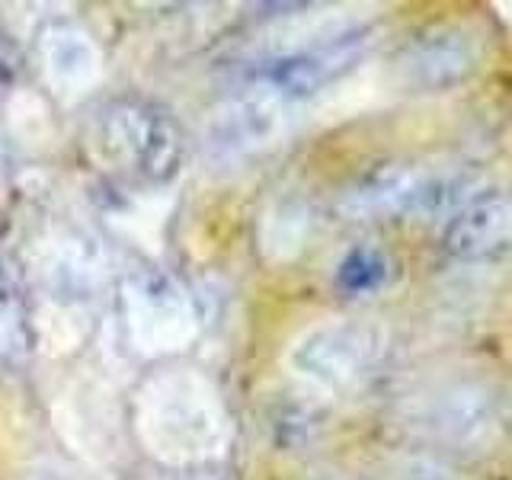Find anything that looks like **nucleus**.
<instances>
[{
  "label": "nucleus",
  "mask_w": 512,
  "mask_h": 480,
  "mask_svg": "<svg viewBox=\"0 0 512 480\" xmlns=\"http://www.w3.org/2000/svg\"><path fill=\"white\" fill-rule=\"evenodd\" d=\"M420 176V170L407 164H378L365 170L356 183L346 186V192L340 196V212L359 221L381 215H404Z\"/></svg>",
  "instance_id": "obj_7"
},
{
  "label": "nucleus",
  "mask_w": 512,
  "mask_h": 480,
  "mask_svg": "<svg viewBox=\"0 0 512 480\" xmlns=\"http://www.w3.org/2000/svg\"><path fill=\"white\" fill-rule=\"evenodd\" d=\"M48 68L58 74V80L80 77L84 68H90V45L80 32H55L48 42Z\"/></svg>",
  "instance_id": "obj_10"
},
{
  "label": "nucleus",
  "mask_w": 512,
  "mask_h": 480,
  "mask_svg": "<svg viewBox=\"0 0 512 480\" xmlns=\"http://www.w3.org/2000/svg\"><path fill=\"white\" fill-rule=\"evenodd\" d=\"M474 196H477L474 180L468 173H455V170L423 173L420 183H416V189H413V199H410L404 215L416 218V221L455 218Z\"/></svg>",
  "instance_id": "obj_9"
},
{
  "label": "nucleus",
  "mask_w": 512,
  "mask_h": 480,
  "mask_svg": "<svg viewBox=\"0 0 512 480\" xmlns=\"http://www.w3.org/2000/svg\"><path fill=\"white\" fill-rule=\"evenodd\" d=\"M397 480H455V474L436 458H407L397 464Z\"/></svg>",
  "instance_id": "obj_11"
},
{
  "label": "nucleus",
  "mask_w": 512,
  "mask_h": 480,
  "mask_svg": "<svg viewBox=\"0 0 512 480\" xmlns=\"http://www.w3.org/2000/svg\"><path fill=\"white\" fill-rule=\"evenodd\" d=\"M372 45V29L359 26V29H346L340 36H330L327 42H317L292 52L279 61H272L263 84L272 96H279L282 103H295V100H308V96L327 90L336 84L343 74H349L362 55Z\"/></svg>",
  "instance_id": "obj_3"
},
{
  "label": "nucleus",
  "mask_w": 512,
  "mask_h": 480,
  "mask_svg": "<svg viewBox=\"0 0 512 480\" xmlns=\"http://www.w3.org/2000/svg\"><path fill=\"white\" fill-rule=\"evenodd\" d=\"M397 282V263L381 244H359L336 263L333 288L346 301H375Z\"/></svg>",
  "instance_id": "obj_8"
},
{
  "label": "nucleus",
  "mask_w": 512,
  "mask_h": 480,
  "mask_svg": "<svg viewBox=\"0 0 512 480\" xmlns=\"http://www.w3.org/2000/svg\"><path fill=\"white\" fill-rule=\"evenodd\" d=\"M381 356V330L340 320V324H324L304 333L292 349V365L320 388L352 391L375 372Z\"/></svg>",
  "instance_id": "obj_1"
},
{
  "label": "nucleus",
  "mask_w": 512,
  "mask_h": 480,
  "mask_svg": "<svg viewBox=\"0 0 512 480\" xmlns=\"http://www.w3.org/2000/svg\"><path fill=\"white\" fill-rule=\"evenodd\" d=\"M455 260H487L512 247V189H487L448 218L442 237Z\"/></svg>",
  "instance_id": "obj_6"
},
{
  "label": "nucleus",
  "mask_w": 512,
  "mask_h": 480,
  "mask_svg": "<svg viewBox=\"0 0 512 480\" xmlns=\"http://www.w3.org/2000/svg\"><path fill=\"white\" fill-rule=\"evenodd\" d=\"M109 141L128 167H135L148 180H167L180 164V132L176 125L151 106L125 103L109 112Z\"/></svg>",
  "instance_id": "obj_4"
},
{
  "label": "nucleus",
  "mask_w": 512,
  "mask_h": 480,
  "mask_svg": "<svg viewBox=\"0 0 512 480\" xmlns=\"http://www.w3.org/2000/svg\"><path fill=\"white\" fill-rule=\"evenodd\" d=\"M416 423L429 439L455 452L490 448L503 432V410L496 394L480 381H458L426 397Z\"/></svg>",
  "instance_id": "obj_2"
},
{
  "label": "nucleus",
  "mask_w": 512,
  "mask_h": 480,
  "mask_svg": "<svg viewBox=\"0 0 512 480\" xmlns=\"http://www.w3.org/2000/svg\"><path fill=\"white\" fill-rule=\"evenodd\" d=\"M480 61V42L474 32L445 26L436 32L416 39L400 64H404V77L416 90H448L458 87L477 71Z\"/></svg>",
  "instance_id": "obj_5"
}]
</instances>
